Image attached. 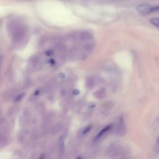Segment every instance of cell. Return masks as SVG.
Masks as SVG:
<instances>
[{
	"instance_id": "obj_9",
	"label": "cell",
	"mask_w": 159,
	"mask_h": 159,
	"mask_svg": "<svg viewBox=\"0 0 159 159\" xmlns=\"http://www.w3.org/2000/svg\"><path fill=\"white\" fill-rule=\"evenodd\" d=\"M157 145H158V148H159V137H158V139H157Z\"/></svg>"
},
{
	"instance_id": "obj_7",
	"label": "cell",
	"mask_w": 159,
	"mask_h": 159,
	"mask_svg": "<svg viewBox=\"0 0 159 159\" xmlns=\"http://www.w3.org/2000/svg\"><path fill=\"white\" fill-rule=\"evenodd\" d=\"M53 54V52L52 51H48L47 52V55H52Z\"/></svg>"
},
{
	"instance_id": "obj_1",
	"label": "cell",
	"mask_w": 159,
	"mask_h": 159,
	"mask_svg": "<svg viewBox=\"0 0 159 159\" xmlns=\"http://www.w3.org/2000/svg\"><path fill=\"white\" fill-rule=\"evenodd\" d=\"M137 11L142 14H147L154 12V7H151L148 4H139L136 7Z\"/></svg>"
},
{
	"instance_id": "obj_3",
	"label": "cell",
	"mask_w": 159,
	"mask_h": 159,
	"mask_svg": "<svg viewBox=\"0 0 159 159\" xmlns=\"http://www.w3.org/2000/svg\"><path fill=\"white\" fill-rule=\"evenodd\" d=\"M150 22L155 26L159 28V18H152L150 19Z\"/></svg>"
},
{
	"instance_id": "obj_6",
	"label": "cell",
	"mask_w": 159,
	"mask_h": 159,
	"mask_svg": "<svg viewBox=\"0 0 159 159\" xmlns=\"http://www.w3.org/2000/svg\"><path fill=\"white\" fill-rule=\"evenodd\" d=\"M23 96H24V94H21L17 96L16 97L15 101H20V100L23 98Z\"/></svg>"
},
{
	"instance_id": "obj_8",
	"label": "cell",
	"mask_w": 159,
	"mask_h": 159,
	"mask_svg": "<svg viewBox=\"0 0 159 159\" xmlns=\"http://www.w3.org/2000/svg\"><path fill=\"white\" fill-rule=\"evenodd\" d=\"M73 93L75 94H78L79 93V91L78 90H75V91H73Z\"/></svg>"
},
{
	"instance_id": "obj_4",
	"label": "cell",
	"mask_w": 159,
	"mask_h": 159,
	"mask_svg": "<svg viewBox=\"0 0 159 159\" xmlns=\"http://www.w3.org/2000/svg\"><path fill=\"white\" fill-rule=\"evenodd\" d=\"M60 148L61 150H63L64 148V139L63 137H61L60 139Z\"/></svg>"
},
{
	"instance_id": "obj_5",
	"label": "cell",
	"mask_w": 159,
	"mask_h": 159,
	"mask_svg": "<svg viewBox=\"0 0 159 159\" xmlns=\"http://www.w3.org/2000/svg\"><path fill=\"white\" fill-rule=\"evenodd\" d=\"M91 125H90V126H88V127H86L84 130V131L83 132V134H86V133H88L90 130H91Z\"/></svg>"
},
{
	"instance_id": "obj_2",
	"label": "cell",
	"mask_w": 159,
	"mask_h": 159,
	"mask_svg": "<svg viewBox=\"0 0 159 159\" xmlns=\"http://www.w3.org/2000/svg\"><path fill=\"white\" fill-rule=\"evenodd\" d=\"M111 127H112V125H108V126L106 127L105 128L102 129V130H101L100 132L98 133V134L97 135V136H96V139H98V138L101 137L104 133H106L107 131H108V130L111 128Z\"/></svg>"
}]
</instances>
